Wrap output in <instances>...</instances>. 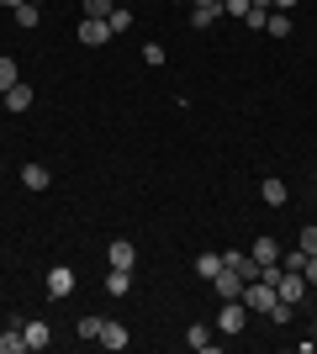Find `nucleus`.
<instances>
[{
    "label": "nucleus",
    "mask_w": 317,
    "mask_h": 354,
    "mask_svg": "<svg viewBox=\"0 0 317 354\" xmlns=\"http://www.w3.org/2000/svg\"><path fill=\"white\" fill-rule=\"evenodd\" d=\"M275 301H280V291H275L265 275H254V281H243V307L249 312H270Z\"/></svg>",
    "instance_id": "obj_1"
},
{
    "label": "nucleus",
    "mask_w": 317,
    "mask_h": 354,
    "mask_svg": "<svg viewBox=\"0 0 317 354\" xmlns=\"http://www.w3.org/2000/svg\"><path fill=\"white\" fill-rule=\"evenodd\" d=\"M217 328H222L227 339H238L243 328H249V307H243V296H233V301H222V312H217Z\"/></svg>",
    "instance_id": "obj_2"
},
{
    "label": "nucleus",
    "mask_w": 317,
    "mask_h": 354,
    "mask_svg": "<svg viewBox=\"0 0 317 354\" xmlns=\"http://www.w3.org/2000/svg\"><path fill=\"white\" fill-rule=\"evenodd\" d=\"M275 291H280V301H291V307H296V301L307 296V275H302V270H286V265H280V281H275Z\"/></svg>",
    "instance_id": "obj_3"
},
{
    "label": "nucleus",
    "mask_w": 317,
    "mask_h": 354,
    "mask_svg": "<svg viewBox=\"0 0 317 354\" xmlns=\"http://www.w3.org/2000/svg\"><path fill=\"white\" fill-rule=\"evenodd\" d=\"M64 296H75V270L53 265V270H48V301H64Z\"/></svg>",
    "instance_id": "obj_4"
},
{
    "label": "nucleus",
    "mask_w": 317,
    "mask_h": 354,
    "mask_svg": "<svg viewBox=\"0 0 317 354\" xmlns=\"http://www.w3.org/2000/svg\"><path fill=\"white\" fill-rule=\"evenodd\" d=\"M259 201H265V207H286V201H291V185L280 175H265V180H259Z\"/></svg>",
    "instance_id": "obj_5"
},
{
    "label": "nucleus",
    "mask_w": 317,
    "mask_h": 354,
    "mask_svg": "<svg viewBox=\"0 0 317 354\" xmlns=\"http://www.w3.org/2000/svg\"><path fill=\"white\" fill-rule=\"evenodd\" d=\"M211 291H217V296H222V301H233V296H243V275H238V270H217V275H211Z\"/></svg>",
    "instance_id": "obj_6"
},
{
    "label": "nucleus",
    "mask_w": 317,
    "mask_h": 354,
    "mask_svg": "<svg viewBox=\"0 0 317 354\" xmlns=\"http://www.w3.org/2000/svg\"><path fill=\"white\" fill-rule=\"evenodd\" d=\"M21 339H27V354H37V349L53 344V328H48L43 317H32V323H21Z\"/></svg>",
    "instance_id": "obj_7"
},
{
    "label": "nucleus",
    "mask_w": 317,
    "mask_h": 354,
    "mask_svg": "<svg viewBox=\"0 0 317 354\" xmlns=\"http://www.w3.org/2000/svg\"><path fill=\"white\" fill-rule=\"evenodd\" d=\"M79 43H85V48L111 43V27H106V21H95V16H79Z\"/></svg>",
    "instance_id": "obj_8"
},
{
    "label": "nucleus",
    "mask_w": 317,
    "mask_h": 354,
    "mask_svg": "<svg viewBox=\"0 0 317 354\" xmlns=\"http://www.w3.org/2000/svg\"><path fill=\"white\" fill-rule=\"evenodd\" d=\"M185 349H196V354H211V349H217V339H211V328H206V323H191V328H185Z\"/></svg>",
    "instance_id": "obj_9"
},
{
    "label": "nucleus",
    "mask_w": 317,
    "mask_h": 354,
    "mask_svg": "<svg viewBox=\"0 0 317 354\" xmlns=\"http://www.w3.org/2000/svg\"><path fill=\"white\" fill-rule=\"evenodd\" d=\"M95 344H101V349H127V328H122L117 317H106V323H101V339H95Z\"/></svg>",
    "instance_id": "obj_10"
},
{
    "label": "nucleus",
    "mask_w": 317,
    "mask_h": 354,
    "mask_svg": "<svg viewBox=\"0 0 317 354\" xmlns=\"http://www.w3.org/2000/svg\"><path fill=\"white\" fill-rule=\"evenodd\" d=\"M249 254H254V265H280V243H275L270 233L254 238V249H249Z\"/></svg>",
    "instance_id": "obj_11"
},
{
    "label": "nucleus",
    "mask_w": 317,
    "mask_h": 354,
    "mask_svg": "<svg viewBox=\"0 0 317 354\" xmlns=\"http://www.w3.org/2000/svg\"><path fill=\"white\" fill-rule=\"evenodd\" d=\"M11 16H16V27H21V32H32L37 21H43V6H37V0H21Z\"/></svg>",
    "instance_id": "obj_12"
},
{
    "label": "nucleus",
    "mask_w": 317,
    "mask_h": 354,
    "mask_svg": "<svg viewBox=\"0 0 317 354\" xmlns=\"http://www.w3.org/2000/svg\"><path fill=\"white\" fill-rule=\"evenodd\" d=\"M21 185H27V191H48V185H53V175H48L43 164H21Z\"/></svg>",
    "instance_id": "obj_13"
},
{
    "label": "nucleus",
    "mask_w": 317,
    "mask_h": 354,
    "mask_svg": "<svg viewBox=\"0 0 317 354\" xmlns=\"http://www.w3.org/2000/svg\"><path fill=\"white\" fill-rule=\"evenodd\" d=\"M106 254H111V265H117V270H133V265H137V249L127 243V238H117V243H111Z\"/></svg>",
    "instance_id": "obj_14"
},
{
    "label": "nucleus",
    "mask_w": 317,
    "mask_h": 354,
    "mask_svg": "<svg viewBox=\"0 0 317 354\" xmlns=\"http://www.w3.org/2000/svg\"><path fill=\"white\" fill-rule=\"evenodd\" d=\"M6 111H16V117L32 111V85H11V90H6Z\"/></svg>",
    "instance_id": "obj_15"
},
{
    "label": "nucleus",
    "mask_w": 317,
    "mask_h": 354,
    "mask_svg": "<svg viewBox=\"0 0 317 354\" xmlns=\"http://www.w3.org/2000/svg\"><path fill=\"white\" fill-rule=\"evenodd\" d=\"M127 291H133V270L111 265V275H106V296H127Z\"/></svg>",
    "instance_id": "obj_16"
},
{
    "label": "nucleus",
    "mask_w": 317,
    "mask_h": 354,
    "mask_svg": "<svg viewBox=\"0 0 317 354\" xmlns=\"http://www.w3.org/2000/svg\"><path fill=\"white\" fill-rule=\"evenodd\" d=\"M217 21H222V6H196V11H191V27H196V32L217 27Z\"/></svg>",
    "instance_id": "obj_17"
},
{
    "label": "nucleus",
    "mask_w": 317,
    "mask_h": 354,
    "mask_svg": "<svg viewBox=\"0 0 317 354\" xmlns=\"http://www.w3.org/2000/svg\"><path fill=\"white\" fill-rule=\"evenodd\" d=\"M0 354H27V339H21V323H11L0 333Z\"/></svg>",
    "instance_id": "obj_18"
},
{
    "label": "nucleus",
    "mask_w": 317,
    "mask_h": 354,
    "mask_svg": "<svg viewBox=\"0 0 317 354\" xmlns=\"http://www.w3.org/2000/svg\"><path fill=\"white\" fill-rule=\"evenodd\" d=\"M106 27H111V37H122V32L133 27V11H127V6H117V11L106 16Z\"/></svg>",
    "instance_id": "obj_19"
},
{
    "label": "nucleus",
    "mask_w": 317,
    "mask_h": 354,
    "mask_svg": "<svg viewBox=\"0 0 317 354\" xmlns=\"http://www.w3.org/2000/svg\"><path fill=\"white\" fill-rule=\"evenodd\" d=\"M11 85H21V69H16V59H0V95Z\"/></svg>",
    "instance_id": "obj_20"
},
{
    "label": "nucleus",
    "mask_w": 317,
    "mask_h": 354,
    "mask_svg": "<svg viewBox=\"0 0 317 354\" xmlns=\"http://www.w3.org/2000/svg\"><path fill=\"white\" fill-rule=\"evenodd\" d=\"M217 270H222V254H201V259H196V275H201V281H211Z\"/></svg>",
    "instance_id": "obj_21"
},
{
    "label": "nucleus",
    "mask_w": 317,
    "mask_h": 354,
    "mask_svg": "<svg viewBox=\"0 0 317 354\" xmlns=\"http://www.w3.org/2000/svg\"><path fill=\"white\" fill-rule=\"evenodd\" d=\"M101 323H106V317L90 312V317H79V323H75V333H79V339H101Z\"/></svg>",
    "instance_id": "obj_22"
},
{
    "label": "nucleus",
    "mask_w": 317,
    "mask_h": 354,
    "mask_svg": "<svg viewBox=\"0 0 317 354\" xmlns=\"http://www.w3.org/2000/svg\"><path fill=\"white\" fill-rule=\"evenodd\" d=\"M265 32H275V37H291V11H275L270 21H265Z\"/></svg>",
    "instance_id": "obj_23"
},
{
    "label": "nucleus",
    "mask_w": 317,
    "mask_h": 354,
    "mask_svg": "<svg viewBox=\"0 0 317 354\" xmlns=\"http://www.w3.org/2000/svg\"><path fill=\"white\" fill-rule=\"evenodd\" d=\"M117 11V6H111V0H85V16H95V21H106V16Z\"/></svg>",
    "instance_id": "obj_24"
},
{
    "label": "nucleus",
    "mask_w": 317,
    "mask_h": 354,
    "mask_svg": "<svg viewBox=\"0 0 317 354\" xmlns=\"http://www.w3.org/2000/svg\"><path fill=\"white\" fill-rule=\"evenodd\" d=\"M243 21H249V27H265V21H270V6H249V11H243Z\"/></svg>",
    "instance_id": "obj_25"
},
{
    "label": "nucleus",
    "mask_w": 317,
    "mask_h": 354,
    "mask_svg": "<svg viewBox=\"0 0 317 354\" xmlns=\"http://www.w3.org/2000/svg\"><path fill=\"white\" fill-rule=\"evenodd\" d=\"M143 64H153V69H159V64H164V48L148 43V48H143Z\"/></svg>",
    "instance_id": "obj_26"
},
{
    "label": "nucleus",
    "mask_w": 317,
    "mask_h": 354,
    "mask_svg": "<svg viewBox=\"0 0 317 354\" xmlns=\"http://www.w3.org/2000/svg\"><path fill=\"white\" fill-rule=\"evenodd\" d=\"M217 6H222V16H243L249 11V0H217Z\"/></svg>",
    "instance_id": "obj_27"
},
{
    "label": "nucleus",
    "mask_w": 317,
    "mask_h": 354,
    "mask_svg": "<svg viewBox=\"0 0 317 354\" xmlns=\"http://www.w3.org/2000/svg\"><path fill=\"white\" fill-rule=\"evenodd\" d=\"M280 265H286V270H302V265H307V249H296V254H280Z\"/></svg>",
    "instance_id": "obj_28"
},
{
    "label": "nucleus",
    "mask_w": 317,
    "mask_h": 354,
    "mask_svg": "<svg viewBox=\"0 0 317 354\" xmlns=\"http://www.w3.org/2000/svg\"><path fill=\"white\" fill-rule=\"evenodd\" d=\"M302 249L317 254V222H312V227H302Z\"/></svg>",
    "instance_id": "obj_29"
},
{
    "label": "nucleus",
    "mask_w": 317,
    "mask_h": 354,
    "mask_svg": "<svg viewBox=\"0 0 317 354\" xmlns=\"http://www.w3.org/2000/svg\"><path fill=\"white\" fill-rule=\"evenodd\" d=\"M302 275H307V286H317V254H307V265H302Z\"/></svg>",
    "instance_id": "obj_30"
},
{
    "label": "nucleus",
    "mask_w": 317,
    "mask_h": 354,
    "mask_svg": "<svg viewBox=\"0 0 317 354\" xmlns=\"http://www.w3.org/2000/svg\"><path fill=\"white\" fill-rule=\"evenodd\" d=\"M270 6H275V11H291V6H296V0H270Z\"/></svg>",
    "instance_id": "obj_31"
},
{
    "label": "nucleus",
    "mask_w": 317,
    "mask_h": 354,
    "mask_svg": "<svg viewBox=\"0 0 317 354\" xmlns=\"http://www.w3.org/2000/svg\"><path fill=\"white\" fill-rule=\"evenodd\" d=\"M0 6H11V11H16V6H21V0H0Z\"/></svg>",
    "instance_id": "obj_32"
},
{
    "label": "nucleus",
    "mask_w": 317,
    "mask_h": 354,
    "mask_svg": "<svg viewBox=\"0 0 317 354\" xmlns=\"http://www.w3.org/2000/svg\"><path fill=\"white\" fill-rule=\"evenodd\" d=\"M249 6H270V0H249Z\"/></svg>",
    "instance_id": "obj_33"
},
{
    "label": "nucleus",
    "mask_w": 317,
    "mask_h": 354,
    "mask_svg": "<svg viewBox=\"0 0 317 354\" xmlns=\"http://www.w3.org/2000/svg\"><path fill=\"white\" fill-rule=\"evenodd\" d=\"M196 6H217V0H196Z\"/></svg>",
    "instance_id": "obj_34"
}]
</instances>
